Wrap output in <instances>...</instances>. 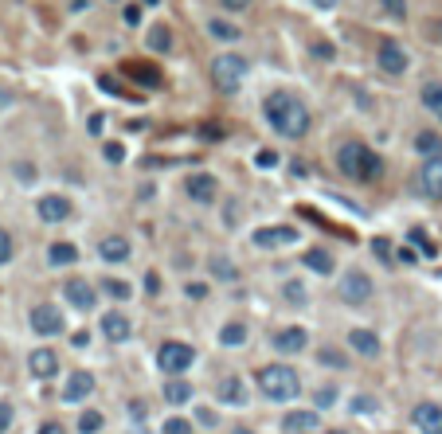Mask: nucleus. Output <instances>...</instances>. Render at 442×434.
I'll list each match as a JSON object with an SVG mask.
<instances>
[{"label":"nucleus","mask_w":442,"mask_h":434,"mask_svg":"<svg viewBox=\"0 0 442 434\" xmlns=\"http://www.w3.org/2000/svg\"><path fill=\"white\" fill-rule=\"evenodd\" d=\"M98 255L106 258L110 267H118V262H129V243L121 235H106L98 243Z\"/></svg>","instance_id":"obj_21"},{"label":"nucleus","mask_w":442,"mask_h":434,"mask_svg":"<svg viewBox=\"0 0 442 434\" xmlns=\"http://www.w3.org/2000/svg\"><path fill=\"white\" fill-rule=\"evenodd\" d=\"M184 294L192 297V301H204V297H207V286H204V282H192V286H184Z\"/></svg>","instance_id":"obj_46"},{"label":"nucleus","mask_w":442,"mask_h":434,"mask_svg":"<svg viewBox=\"0 0 442 434\" xmlns=\"http://www.w3.org/2000/svg\"><path fill=\"white\" fill-rule=\"evenodd\" d=\"M263 110H266V121H270V129H274L278 137L297 141L309 133V106L302 98H294L290 90H274Z\"/></svg>","instance_id":"obj_1"},{"label":"nucleus","mask_w":442,"mask_h":434,"mask_svg":"<svg viewBox=\"0 0 442 434\" xmlns=\"http://www.w3.org/2000/svg\"><path fill=\"white\" fill-rule=\"evenodd\" d=\"M411 243H419V255H439V243H431L422 227H415V231H411Z\"/></svg>","instance_id":"obj_37"},{"label":"nucleus","mask_w":442,"mask_h":434,"mask_svg":"<svg viewBox=\"0 0 442 434\" xmlns=\"http://www.w3.org/2000/svg\"><path fill=\"white\" fill-rule=\"evenodd\" d=\"M36 211H40L43 223H63V219L71 216V204L63 196H43L40 204H36Z\"/></svg>","instance_id":"obj_20"},{"label":"nucleus","mask_w":442,"mask_h":434,"mask_svg":"<svg viewBox=\"0 0 442 434\" xmlns=\"http://www.w3.org/2000/svg\"><path fill=\"white\" fill-rule=\"evenodd\" d=\"M415 153H422V157H442V137L434 133V129H419L415 133Z\"/></svg>","instance_id":"obj_24"},{"label":"nucleus","mask_w":442,"mask_h":434,"mask_svg":"<svg viewBox=\"0 0 442 434\" xmlns=\"http://www.w3.org/2000/svg\"><path fill=\"white\" fill-rule=\"evenodd\" d=\"M87 129H90V133H94V137H98L102 129H106V114H90V121H87Z\"/></svg>","instance_id":"obj_47"},{"label":"nucleus","mask_w":442,"mask_h":434,"mask_svg":"<svg viewBox=\"0 0 442 434\" xmlns=\"http://www.w3.org/2000/svg\"><path fill=\"white\" fill-rule=\"evenodd\" d=\"M411 423H415V431H422V434H442V407L439 403H415Z\"/></svg>","instance_id":"obj_15"},{"label":"nucleus","mask_w":442,"mask_h":434,"mask_svg":"<svg viewBox=\"0 0 442 434\" xmlns=\"http://www.w3.org/2000/svg\"><path fill=\"white\" fill-rule=\"evenodd\" d=\"M12 414H16V411H12V403H0V434L12 426Z\"/></svg>","instance_id":"obj_48"},{"label":"nucleus","mask_w":442,"mask_h":434,"mask_svg":"<svg viewBox=\"0 0 442 434\" xmlns=\"http://www.w3.org/2000/svg\"><path fill=\"white\" fill-rule=\"evenodd\" d=\"M36 434H67V431H63V423H55V419H47V423H43V426H40V431H36Z\"/></svg>","instance_id":"obj_52"},{"label":"nucleus","mask_w":442,"mask_h":434,"mask_svg":"<svg viewBox=\"0 0 442 434\" xmlns=\"http://www.w3.org/2000/svg\"><path fill=\"white\" fill-rule=\"evenodd\" d=\"M184 192H188V200H196V204H212L216 192H219V184H216L212 172H192V177L184 180Z\"/></svg>","instance_id":"obj_11"},{"label":"nucleus","mask_w":442,"mask_h":434,"mask_svg":"<svg viewBox=\"0 0 442 434\" xmlns=\"http://www.w3.org/2000/svg\"><path fill=\"white\" fill-rule=\"evenodd\" d=\"M4 106H12V94H8L4 87H0V110H4Z\"/></svg>","instance_id":"obj_57"},{"label":"nucleus","mask_w":442,"mask_h":434,"mask_svg":"<svg viewBox=\"0 0 442 434\" xmlns=\"http://www.w3.org/2000/svg\"><path fill=\"white\" fill-rule=\"evenodd\" d=\"M196 419H200L204 426H216V414L207 411V407H200V411H196Z\"/></svg>","instance_id":"obj_54"},{"label":"nucleus","mask_w":442,"mask_h":434,"mask_svg":"<svg viewBox=\"0 0 442 434\" xmlns=\"http://www.w3.org/2000/svg\"><path fill=\"white\" fill-rule=\"evenodd\" d=\"M207 31H212L216 40H239V28H235V24H227V20H212V24H207Z\"/></svg>","instance_id":"obj_34"},{"label":"nucleus","mask_w":442,"mask_h":434,"mask_svg":"<svg viewBox=\"0 0 442 434\" xmlns=\"http://www.w3.org/2000/svg\"><path fill=\"white\" fill-rule=\"evenodd\" d=\"M251 243L263 250H274V247H286V243H297V231L294 227H258V231H251Z\"/></svg>","instance_id":"obj_13"},{"label":"nucleus","mask_w":442,"mask_h":434,"mask_svg":"<svg viewBox=\"0 0 442 434\" xmlns=\"http://www.w3.org/2000/svg\"><path fill=\"white\" fill-rule=\"evenodd\" d=\"M188 399H192V384H188V380H168L165 384V403L184 407Z\"/></svg>","instance_id":"obj_28"},{"label":"nucleus","mask_w":442,"mask_h":434,"mask_svg":"<svg viewBox=\"0 0 442 434\" xmlns=\"http://www.w3.org/2000/svg\"><path fill=\"white\" fill-rule=\"evenodd\" d=\"M376 63H380L383 70H388V75H403V70H407V51L399 47V43H392V40H383L380 47H376Z\"/></svg>","instance_id":"obj_12"},{"label":"nucleus","mask_w":442,"mask_h":434,"mask_svg":"<svg viewBox=\"0 0 442 434\" xmlns=\"http://www.w3.org/2000/svg\"><path fill=\"white\" fill-rule=\"evenodd\" d=\"M219 4H223L227 12H243V8H251L255 0H219Z\"/></svg>","instance_id":"obj_50"},{"label":"nucleus","mask_w":442,"mask_h":434,"mask_svg":"<svg viewBox=\"0 0 442 434\" xmlns=\"http://www.w3.org/2000/svg\"><path fill=\"white\" fill-rule=\"evenodd\" d=\"M149 51H157V55H165V51L168 47H172V31H168L165 28V24H157V28H153V31H149Z\"/></svg>","instance_id":"obj_30"},{"label":"nucleus","mask_w":442,"mask_h":434,"mask_svg":"<svg viewBox=\"0 0 442 434\" xmlns=\"http://www.w3.org/2000/svg\"><path fill=\"white\" fill-rule=\"evenodd\" d=\"M439 43H442V20H439Z\"/></svg>","instance_id":"obj_61"},{"label":"nucleus","mask_w":442,"mask_h":434,"mask_svg":"<svg viewBox=\"0 0 442 434\" xmlns=\"http://www.w3.org/2000/svg\"><path fill=\"white\" fill-rule=\"evenodd\" d=\"M399 258H403V262H407V267H411V262H415V258H419V255H415L411 247H403V250H399Z\"/></svg>","instance_id":"obj_56"},{"label":"nucleus","mask_w":442,"mask_h":434,"mask_svg":"<svg viewBox=\"0 0 442 434\" xmlns=\"http://www.w3.org/2000/svg\"><path fill=\"white\" fill-rule=\"evenodd\" d=\"M28 325L36 336H59L63 333V309L51 306V301H40V306H31Z\"/></svg>","instance_id":"obj_7"},{"label":"nucleus","mask_w":442,"mask_h":434,"mask_svg":"<svg viewBox=\"0 0 442 434\" xmlns=\"http://www.w3.org/2000/svg\"><path fill=\"white\" fill-rule=\"evenodd\" d=\"M12 255H16V243H12V235L4 227H0V267H8Z\"/></svg>","instance_id":"obj_39"},{"label":"nucleus","mask_w":442,"mask_h":434,"mask_svg":"<svg viewBox=\"0 0 442 434\" xmlns=\"http://www.w3.org/2000/svg\"><path fill=\"white\" fill-rule=\"evenodd\" d=\"M126 24H129V28H138V24H141V8H138V4H126Z\"/></svg>","instance_id":"obj_49"},{"label":"nucleus","mask_w":442,"mask_h":434,"mask_svg":"<svg viewBox=\"0 0 442 434\" xmlns=\"http://www.w3.org/2000/svg\"><path fill=\"white\" fill-rule=\"evenodd\" d=\"M145 290H149V294H161V278L153 274V270L145 274Z\"/></svg>","instance_id":"obj_53"},{"label":"nucleus","mask_w":442,"mask_h":434,"mask_svg":"<svg viewBox=\"0 0 442 434\" xmlns=\"http://www.w3.org/2000/svg\"><path fill=\"white\" fill-rule=\"evenodd\" d=\"M317 8H337V4H341V0H314Z\"/></svg>","instance_id":"obj_58"},{"label":"nucleus","mask_w":442,"mask_h":434,"mask_svg":"<svg viewBox=\"0 0 442 434\" xmlns=\"http://www.w3.org/2000/svg\"><path fill=\"white\" fill-rule=\"evenodd\" d=\"M314 403L317 407H333L337 403V387H321V391L314 395Z\"/></svg>","instance_id":"obj_45"},{"label":"nucleus","mask_w":442,"mask_h":434,"mask_svg":"<svg viewBox=\"0 0 442 434\" xmlns=\"http://www.w3.org/2000/svg\"><path fill=\"white\" fill-rule=\"evenodd\" d=\"M63 297H67L75 309H94V301H98V294H94V286H90L87 278H67V286H63Z\"/></svg>","instance_id":"obj_10"},{"label":"nucleus","mask_w":442,"mask_h":434,"mask_svg":"<svg viewBox=\"0 0 442 434\" xmlns=\"http://www.w3.org/2000/svg\"><path fill=\"white\" fill-rule=\"evenodd\" d=\"M246 75H251V59H246V55H239V51L216 55V63H212V82H216L223 94H235V90L243 87Z\"/></svg>","instance_id":"obj_4"},{"label":"nucleus","mask_w":442,"mask_h":434,"mask_svg":"<svg viewBox=\"0 0 442 434\" xmlns=\"http://www.w3.org/2000/svg\"><path fill=\"white\" fill-rule=\"evenodd\" d=\"M161 434H192V423H188L184 414H172V419H165Z\"/></svg>","instance_id":"obj_35"},{"label":"nucleus","mask_w":442,"mask_h":434,"mask_svg":"<svg viewBox=\"0 0 442 434\" xmlns=\"http://www.w3.org/2000/svg\"><path fill=\"white\" fill-rule=\"evenodd\" d=\"M47 262L51 267H71V262H79V247H75V243H51Z\"/></svg>","instance_id":"obj_25"},{"label":"nucleus","mask_w":442,"mask_h":434,"mask_svg":"<svg viewBox=\"0 0 442 434\" xmlns=\"http://www.w3.org/2000/svg\"><path fill=\"white\" fill-rule=\"evenodd\" d=\"M314 55H317V59H321V63H333V59H337L333 43H325V40H317V43H314Z\"/></svg>","instance_id":"obj_43"},{"label":"nucleus","mask_w":442,"mask_h":434,"mask_svg":"<svg viewBox=\"0 0 442 434\" xmlns=\"http://www.w3.org/2000/svg\"><path fill=\"white\" fill-rule=\"evenodd\" d=\"M341 301L344 306H368L372 301V294H376V286H372V278L364 274V270H344V278H341Z\"/></svg>","instance_id":"obj_6"},{"label":"nucleus","mask_w":442,"mask_h":434,"mask_svg":"<svg viewBox=\"0 0 442 434\" xmlns=\"http://www.w3.org/2000/svg\"><path fill=\"white\" fill-rule=\"evenodd\" d=\"M16 177H20L24 184H31V180H36V168H31V165H24V160H20V165H16Z\"/></svg>","instance_id":"obj_51"},{"label":"nucleus","mask_w":442,"mask_h":434,"mask_svg":"<svg viewBox=\"0 0 442 434\" xmlns=\"http://www.w3.org/2000/svg\"><path fill=\"white\" fill-rule=\"evenodd\" d=\"M321 431V414L309 411H286L282 414V434H317Z\"/></svg>","instance_id":"obj_9"},{"label":"nucleus","mask_w":442,"mask_h":434,"mask_svg":"<svg viewBox=\"0 0 442 434\" xmlns=\"http://www.w3.org/2000/svg\"><path fill=\"white\" fill-rule=\"evenodd\" d=\"M302 262H305V270H314V274H333V270H337L333 255H329L325 247H309L302 255Z\"/></svg>","instance_id":"obj_23"},{"label":"nucleus","mask_w":442,"mask_h":434,"mask_svg":"<svg viewBox=\"0 0 442 434\" xmlns=\"http://www.w3.org/2000/svg\"><path fill=\"white\" fill-rule=\"evenodd\" d=\"M129 333H133V325H129V317L121 313V309H110V313H102V336H106L110 345H121V341H129Z\"/></svg>","instance_id":"obj_14"},{"label":"nucleus","mask_w":442,"mask_h":434,"mask_svg":"<svg viewBox=\"0 0 442 434\" xmlns=\"http://www.w3.org/2000/svg\"><path fill=\"white\" fill-rule=\"evenodd\" d=\"M317 364H325V368H348V360H344V352H337V348H317Z\"/></svg>","instance_id":"obj_33"},{"label":"nucleus","mask_w":442,"mask_h":434,"mask_svg":"<svg viewBox=\"0 0 442 434\" xmlns=\"http://www.w3.org/2000/svg\"><path fill=\"white\" fill-rule=\"evenodd\" d=\"M282 301H286V306H294V309H302L305 301H309L302 278H290V282H282Z\"/></svg>","instance_id":"obj_27"},{"label":"nucleus","mask_w":442,"mask_h":434,"mask_svg":"<svg viewBox=\"0 0 442 434\" xmlns=\"http://www.w3.org/2000/svg\"><path fill=\"white\" fill-rule=\"evenodd\" d=\"M325 434H348V431H325Z\"/></svg>","instance_id":"obj_60"},{"label":"nucleus","mask_w":442,"mask_h":434,"mask_svg":"<svg viewBox=\"0 0 442 434\" xmlns=\"http://www.w3.org/2000/svg\"><path fill=\"white\" fill-rule=\"evenodd\" d=\"M305 345H309V333H305L302 325H290V329H278V333H274V348L282 356L305 352Z\"/></svg>","instance_id":"obj_16"},{"label":"nucleus","mask_w":442,"mask_h":434,"mask_svg":"<svg viewBox=\"0 0 442 434\" xmlns=\"http://www.w3.org/2000/svg\"><path fill=\"white\" fill-rule=\"evenodd\" d=\"M246 336L251 333H246L243 321H227V325L219 329V345L223 348H239V345H246Z\"/></svg>","instance_id":"obj_26"},{"label":"nucleus","mask_w":442,"mask_h":434,"mask_svg":"<svg viewBox=\"0 0 442 434\" xmlns=\"http://www.w3.org/2000/svg\"><path fill=\"white\" fill-rule=\"evenodd\" d=\"M419 98H422V106L431 110L434 118H442V82H427V87L419 90Z\"/></svg>","instance_id":"obj_29"},{"label":"nucleus","mask_w":442,"mask_h":434,"mask_svg":"<svg viewBox=\"0 0 442 434\" xmlns=\"http://www.w3.org/2000/svg\"><path fill=\"white\" fill-rule=\"evenodd\" d=\"M258 165H263V168L278 165V153H258Z\"/></svg>","instance_id":"obj_55"},{"label":"nucleus","mask_w":442,"mask_h":434,"mask_svg":"<svg viewBox=\"0 0 442 434\" xmlns=\"http://www.w3.org/2000/svg\"><path fill=\"white\" fill-rule=\"evenodd\" d=\"M380 8L388 12V16H395V20H403V16H407V0H380Z\"/></svg>","instance_id":"obj_41"},{"label":"nucleus","mask_w":442,"mask_h":434,"mask_svg":"<svg viewBox=\"0 0 442 434\" xmlns=\"http://www.w3.org/2000/svg\"><path fill=\"white\" fill-rule=\"evenodd\" d=\"M372 250H376V258H380V262H388V267H392V243H388V239H372Z\"/></svg>","instance_id":"obj_42"},{"label":"nucleus","mask_w":442,"mask_h":434,"mask_svg":"<svg viewBox=\"0 0 442 434\" xmlns=\"http://www.w3.org/2000/svg\"><path fill=\"white\" fill-rule=\"evenodd\" d=\"M102 290H106L114 301H126V297H129V286H126V282H118V278H106V282H102Z\"/></svg>","instance_id":"obj_38"},{"label":"nucleus","mask_w":442,"mask_h":434,"mask_svg":"<svg viewBox=\"0 0 442 434\" xmlns=\"http://www.w3.org/2000/svg\"><path fill=\"white\" fill-rule=\"evenodd\" d=\"M216 399L227 403V407H243L246 403V384L239 380V375H223V380L216 384Z\"/></svg>","instance_id":"obj_17"},{"label":"nucleus","mask_w":442,"mask_h":434,"mask_svg":"<svg viewBox=\"0 0 442 434\" xmlns=\"http://www.w3.org/2000/svg\"><path fill=\"white\" fill-rule=\"evenodd\" d=\"M90 395H94V375H90L87 368H75V372L67 375V384H63V403H82Z\"/></svg>","instance_id":"obj_8"},{"label":"nucleus","mask_w":442,"mask_h":434,"mask_svg":"<svg viewBox=\"0 0 442 434\" xmlns=\"http://www.w3.org/2000/svg\"><path fill=\"white\" fill-rule=\"evenodd\" d=\"M348 345L360 356H380V336L372 329H348Z\"/></svg>","instance_id":"obj_22"},{"label":"nucleus","mask_w":442,"mask_h":434,"mask_svg":"<svg viewBox=\"0 0 442 434\" xmlns=\"http://www.w3.org/2000/svg\"><path fill=\"white\" fill-rule=\"evenodd\" d=\"M207 267H212V274H216L219 282H235V278H239L235 262H231V258H223V255H216L212 262H207Z\"/></svg>","instance_id":"obj_31"},{"label":"nucleus","mask_w":442,"mask_h":434,"mask_svg":"<svg viewBox=\"0 0 442 434\" xmlns=\"http://www.w3.org/2000/svg\"><path fill=\"white\" fill-rule=\"evenodd\" d=\"M419 180H422V192L431 200H442V157H431L427 165H422V172H419Z\"/></svg>","instance_id":"obj_19"},{"label":"nucleus","mask_w":442,"mask_h":434,"mask_svg":"<svg viewBox=\"0 0 442 434\" xmlns=\"http://www.w3.org/2000/svg\"><path fill=\"white\" fill-rule=\"evenodd\" d=\"M258 387H263V395L270 403H290V399L302 395V375L290 364H266L258 372Z\"/></svg>","instance_id":"obj_3"},{"label":"nucleus","mask_w":442,"mask_h":434,"mask_svg":"<svg viewBox=\"0 0 442 434\" xmlns=\"http://www.w3.org/2000/svg\"><path fill=\"white\" fill-rule=\"evenodd\" d=\"M126 75H133V79H141V82H145V87H157V82H161V75H157V70H149V67H138V63H133V67H126Z\"/></svg>","instance_id":"obj_36"},{"label":"nucleus","mask_w":442,"mask_h":434,"mask_svg":"<svg viewBox=\"0 0 442 434\" xmlns=\"http://www.w3.org/2000/svg\"><path fill=\"white\" fill-rule=\"evenodd\" d=\"M337 165H341V172L348 180H360V184H372L383 172L380 157H376L368 145H360V141H344V145L337 149Z\"/></svg>","instance_id":"obj_2"},{"label":"nucleus","mask_w":442,"mask_h":434,"mask_svg":"<svg viewBox=\"0 0 442 434\" xmlns=\"http://www.w3.org/2000/svg\"><path fill=\"white\" fill-rule=\"evenodd\" d=\"M102 153H106L110 165H121V160H126V145H118V141H106V145H102Z\"/></svg>","instance_id":"obj_40"},{"label":"nucleus","mask_w":442,"mask_h":434,"mask_svg":"<svg viewBox=\"0 0 442 434\" xmlns=\"http://www.w3.org/2000/svg\"><path fill=\"white\" fill-rule=\"evenodd\" d=\"M28 372L36 375V380H51V375L59 372V356L51 352V348H36V352L28 356Z\"/></svg>","instance_id":"obj_18"},{"label":"nucleus","mask_w":442,"mask_h":434,"mask_svg":"<svg viewBox=\"0 0 442 434\" xmlns=\"http://www.w3.org/2000/svg\"><path fill=\"white\" fill-rule=\"evenodd\" d=\"M145 4H161V0H145Z\"/></svg>","instance_id":"obj_62"},{"label":"nucleus","mask_w":442,"mask_h":434,"mask_svg":"<svg viewBox=\"0 0 442 434\" xmlns=\"http://www.w3.org/2000/svg\"><path fill=\"white\" fill-rule=\"evenodd\" d=\"M231 434H255V431H251V426H235Z\"/></svg>","instance_id":"obj_59"},{"label":"nucleus","mask_w":442,"mask_h":434,"mask_svg":"<svg viewBox=\"0 0 442 434\" xmlns=\"http://www.w3.org/2000/svg\"><path fill=\"white\" fill-rule=\"evenodd\" d=\"M102 426H106L102 411H82V414H79V434H98Z\"/></svg>","instance_id":"obj_32"},{"label":"nucleus","mask_w":442,"mask_h":434,"mask_svg":"<svg viewBox=\"0 0 442 434\" xmlns=\"http://www.w3.org/2000/svg\"><path fill=\"white\" fill-rule=\"evenodd\" d=\"M192 360H196V348L184 345V341H165V345L157 348V368L168 380H180V375L192 368Z\"/></svg>","instance_id":"obj_5"},{"label":"nucleus","mask_w":442,"mask_h":434,"mask_svg":"<svg viewBox=\"0 0 442 434\" xmlns=\"http://www.w3.org/2000/svg\"><path fill=\"white\" fill-rule=\"evenodd\" d=\"M353 411L372 414V411H376V399H372V395H356V399H353Z\"/></svg>","instance_id":"obj_44"}]
</instances>
